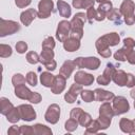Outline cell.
Returning <instances> with one entry per match:
<instances>
[{
    "label": "cell",
    "mask_w": 135,
    "mask_h": 135,
    "mask_svg": "<svg viewBox=\"0 0 135 135\" xmlns=\"http://www.w3.org/2000/svg\"><path fill=\"white\" fill-rule=\"evenodd\" d=\"M86 14L84 13H77L72 18L71 22V33L70 37H74L77 39H81L83 37V25L86 21Z\"/></svg>",
    "instance_id": "obj_1"
},
{
    "label": "cell",
    "mask_w": 135,
    "mask_h": 135,
    "mask_svg": "<svg viewBox=\"0 0 135 135\" xmlns=\"http://www.w3.org/2000/svg\"><path fill=\"white\" fill-rule=\"evenodd\" d=\"M135 4L132 0H123L120 7H119V12L120 14L123 16L124 22L128 25H133L135 23Z\"/></svg>",
    "instance_id": "obj_2"
},
{
    "label": "cell",
    "mask_w": 135,
    "mask_h": 135,
    "mask_svg": "<svg viewBox=\"0 0 135 135\" xmlns=\"http://www.w3.org/2000/svg\"><path fill=\"white\" fill-rule=\"evenodd\" d=\"M20 30V24L13 20L0 19V37H5L7 35L15 34Z\"/></svg>",
    "instance_id": "obj_3"
},
{
    "label": "cell",
    "mask_w": 135,
    "mask_h": 135,
    "mask_svg": "<svg viewBox=\"0 0 135 135\" xmlns=\"http://www.w3.org/2000/svg\"><path fill=\"white\" fill-rule=\"evenodd\" d=\"M74 62L79 69L84 68L89 70H97L100 65V60L97 57H78Z\"/></svg>",
    "instance_id": "obj_4"
},
{
    "label": "cell",
    "mask_w": 135,
    "mask_h": 135,
    "mask_svg": "<svg viewBox=\"0 0 135 135\" xmlns=\"http://www.w3.org/2000/svg\"><path fill=\"white\" fill-rule=\"evenodd\" d=\"M113 110L115 115H121L130 110V104L123 96H115L113 98Z\"/></svg>",
    "instance_id": "obj_5"
},
{
    "label": "cell",
    "mask_w": 135,
    "mask_h": 135,
    "mask_svg": "<svg viewBox=\"0 0 135 135\" xmlns=\"http://www.w3.org/2000/svg\"><path fill=\"white\" fill-rule=\"evenodd\" d=\"M71 33V22L68 20H61L58 23V27L56 31V38L60 42H64L69 37Z\"/></svg>",
    "instance_id": "obj_6"
},
{
    "label": "cell",
    "mask_w": 135,
    "mask_h": 135,
    "mask_svg": "<svg viewBox=\"0 0 135 135\" xmlns=\"http://www.w3.org/2000/svg\"><path fill=\"white\" fill-rule=\"evenodd\" d=\"M54 8V2L52 0H40L38 3V17L40 19L49 18L53 12Z\"/></svg>",
    "instance_id": "obj_7"
},
{
    "label": "cell",
    "mask_w": 135,
    "mask_h": 135,
    "mask_svg": "<svg viewBox=\"0 0 135 135\" xmlns=\"http://www.w3.org/2000/svg\"><path fill=\"white\" fill-rule=\"evenodd\" d=\"M60 117V107L56 103H52L51 105H49L45 115H44V119L52 124H55L58 122Z\"/></svg>",
    "instance_id": "obj_8"
},
{
    "label": "cell",
    "mask_w": 135,
    "mask_h": 135,
    "mask_svg": "<svg viewBox=\"0 0 135 135\" xmlns=\"http://www.w3.org/2000/svg\"><path fill=\"white\" fill-rule=\"evenodd\" d=\"M115 70H116V66L113 63H108L107 64V68L103 71V73L100 76H98V78H97L98 84L108 85L111 82V80H112V76H113Z\"/></svg>",
    "instance_id": "obj_9"
},
{
    "label": "cell",
    "mask_w": 135,
    "mask_h": 135,
    "mask_svg": "<svg viewBox=\"0 0 135 135\" xmlns=\"http://www.w3.org/2000/svg\"><path fill=\"white\" fill-rule=\"evenodd\" d=\"M19 113H20V117L22 120L25 121H32L36 118V112L34 110V108L31 104H20L18 107Z\"/></svg>",
    "instance_id": "obj_10"
},
{
    "label": "cell",
    "mask_w": 135,
    "mask_h": 135,
    "mask_svg": "<svg viewBox=\"0 0 135 135\" xmlns=\"http://www.w3.org/2000/svg\"><path fill=\"white\" fill-rule=\"evenodd\" d=\"M95 46L97 49V52L98 54L103 57V58H109L111 55H112V52L110 50V45L108 44V42L103 39V37H99L95 43Z\"/></svg>",
    "instance_id": "obj_11"
},
{
    "label": "cell",
    "mask_w": 135,
    "mask_h": 135,
    "mask_svg": "<svg viewBox=\"0 0 135 135\" xmlns=\"http://www.w3.org/2000/svg\"><path fill=\"white\" fill-rule=\"evenodd\" d=\"M82 90H83V89H82V85L75 82L74 84L71 85V88L69 89V91L65 93V95H64V100H65L66 102H69V103L75 102L76 99H77L78 94H80Z\"/></svg>",
    "instance_id": "obj_12"
},
{
    "label": "cell",
    "mask_w": 135,
    "mask_h": 135,
    "mask_svg": "<svg viewBox=\"0 0 135 135\" xmlns=\"http://www.w3.org/2000/svg\"><path fill=\"white\" fill-rule=\"evenodd\" d=\"M74 80L76 83L81 85H91L94 82V76L83 71H78L74 76Z\"/></svg>",
    "instance_id": "obj_13"
},
{
    "label": "cell",
    "mask_w": 135,
    "mask_h": 135,
    "mask_svg": "<svg viewBox=\"0 0 135 135\" xmlns=\"http://www.w3.org/2000/svg\"><path fill=\"white\" fill-rule=\"evenodd\" d=\"M113 8L112 2L111 1H104L102 3H99V6L97 8V14H96V21H102L107 17L108 13Z\"/></svg>",
    "instance_id": "obj_14"
},
{
    "label": "cell",
    "mask_w": 135,
    "mask_h": 135,
    "mask_svg": "<svg viewBox=\"0 0 135 135\" xmlns=\"http://www.w3.org/2000/svg\"><path fill=\"white\" fill-rule=\"evenodd\" d=\"M65 84H66V78L63 75L59 74V75L55 76L54 83H53V85L51 88L52 93L53 94H60L65 89Z\"/></svg>",
    "instance_id": "obj_15"
},
{
    "label": "cell",
    "mask_w": 135,
    "mask_h": 135,
    "mask_svg": "<svg viewBox=\"0 0 135 135\" xmlns=\"http://www.w3.org/2000/svg\"><path fill=\"white\" fill-rule=\"evenodd\" d=\"M36 17H38L37 11L34 9V8H27L24 12L21 13V15H20V21H21V23L23 25L28 26Z\"/></svg>",
    "instance_id": "obj_16"
},
{
    "label": "cell",
    "mask_w": 135,
    "mask_h": 135,
    "mask_svg": "<svg viewBox=\"0 0 135 135\" xmlns=\"http://www.w3.org/2000/svg\"><path fill=\"white\" fill-rule=\"evenodd\" d=\"M94 93H95V100L96 101H111L115 97L114 93H112L110 91L99 89V88L96 89L94 91Z\"/></svg>",
    "instance_id": "obj_17"
},
{
    "label": "cell",
    "mask_w": 135,
    "mask_h": 135,
    "mask_svg": "<svg viewBox=\"0 0 135 135\" xmlns=\"http://www.w3.org/2000/svg\"><path fill=\"white\" fill-rule=\"evenodd\" d=\"M75 69H76V64L74 60H66L63 62V64L60 68V74L63 75L66 79H69Z\"/></svg>",
    "instance_id": "obj_18"
},
{
    "label": "cell",
    "mask_w": 135,
    "mask_h": 135,
    "mask_svg": "<svg viewBox=\"0 0 135 135\" xmlns=\"http://www.w3.org/2000/svg\"><path fill=\"white\" fill-rule=\"evenodd\" d=\"M31 94H32V91L25 85V83L15 86V95H16L18 98H20V99L28 100Z\"/></svg>",
    "instance_id": "obj_19"
},
{
    "label": "cell",
    "mask_w": 135,
    "mask_h": 135,
    "mask_svg": "<svg viewBox=\"0 0 135 135\" xmlns=\"http://www.w3.org/2000/svg\"><path fill=\"white\" fill-rule=\"evenodd\" d=\"M63 47L68 52H74L77 51L80 47V40L74 37H69L64 42H63Z\"/></svg>",
    "instance_id": "obj_20"
},
{
    "label": "cell",
    "mask_w": 135,
    "mask_h": 135,
    "mask_svg": "<svg viewBox=\"0 0 135 135\" xmlns=\"http://www.w3.org/2000/svg\"><path fill=\"white\" fill-rule=\"evenodd\" d=\"M57 8H58V12L60 14L61 17H64V18H69L71 17L72 15V8L71 6L63 0H58L57 1Z\"/></svg>",
    "instance_id": "obj_21"
},
{
    "label": "cell",
    "mask_w": 135,
    "mask_h": 135,
    "mask_svg": "<svg viewBox=\"0 0 135 135\" xmlns=\"http://www.w3.org/2000/svg\"><path fill=\"white\" fill-rule=\"evenodd\" d=\"M112 80L119 86H124L126 82H127V73L122 70H115L113 76H112Z\"/></svg>",
    "instance_id": "obj_22"
},
{
    "label": "cell",
    "mask_w": 135,
    "mask_h": 135,
    "mask_svg": "<svg viewBox=\"0 0 135 135\" xmlns=\"http://www.w3.org/2000/svg\"><path fill=\"white\" fill-rule=\"evenodd\" d=\"M99 115L112 119L113 116L115 115V114H114V110H113L112 104H111L110 102H108V101L103 102V103L100 105V108H99Z\"/></svg>",
    "instance_id": "obj_23"
},
{
    "label": "cell",
    "mask_w": 135,
    "mask_h": 135,
    "mask_svg": "<svg viewBox=\"0 0 135 135\" xmlns=\"http://www.w3.org/2000/svg\"><path fill=\"white\" fill-rule=\"evenodd\" d=\"M55 80V76L50 72H42L40 75V81L41 84L46 88H52Z\"/></svg>",
    "instance_id": "obj_24"
},
{
    "label": "cell",
    "mask_w": 135,
    "mask_h": 135,
    "mask_svg": "<svg viewBox=\"0 0 135 135\" xmlns=\"http://www.w3.org/2000/svg\"><path fill=\"white\" fill-rule=\"evenodd\" d=\"M119 128L123 133H131L134 130L133 120H130L128 118H121L119 121Z\"/></svg>",
    "instance_id": "obj_25"
},
{
    "label": "cell",
    "mask_w": 135,
    "mask_h": 135,
    "mask_svg": "<svg viewBox=\"0 0 135 135\" xmlns=\"http://www.w3.org/2000/svg\"><path fill=\"white\" fill-rule=\"evenodd\" d=\"M102 37H103V39L108 42V44H109L110 46H115V45H117V44L120 42V37H119V35H118L117 33H115V32L105 34V35H103Z\"/></svg>",
    "instance_id": "obj_26"
},
{
    "label": "cell",
    "mask_w": 135,
    "mask_h": 135,
    "mask_svg": "<svg viewBox=\"0 0 135 135\" xmlns=\"http://www.w3.org/2000/svg\"><path fill=\"white\" fill-rule=\"evenodd\" d=\"M132 50H133V49H129V47H127V46H123V47L119 49V50L116 51V53L114 54L115 60H117V61H126L128 54H129Z\"/></svg>",
    "instance_id": "obj_27"
},
{
    "label": "cell",
    "mask_w": 135,
    "mask_h": 135,
    "mask_svg": "<svg viewBox=\"0 0 135 135\" xmlns=\"http://www.w3.org/2000/svg\"><path fill=\"white\" fill-rule=\"evenodd\" d=\"M34 128V134L36 135H51L52 134V130L41 123H36L33 126Z\"/></svg>",
    "instance_id": "obj_28"
},
{
    "label": "cell",
    "mask_w": 135,
    "mask_h": 135,
    "mask_svg": "<svg viewBox=\"0 0 135 135\" xmlns=\"http://www.w3.org/2000/svg\"><path fill=\"white\" fill-rule=\"evenodd\" d=\"M0 104H1V110H0V112H1V114L2 115H7V113L14 108V105H13V103L7 99V98H5V97H1L0 98Z\"/></svg>",
    "instance_id": "obj_29"
},
{
    "label": "cell",
    "mask_w": 135,
    "mask_h": 135,
    "mask_svg": "<svg viewBox=\"0 0 135 135\" xmlns=\"http://www.w3.org/2000/svg\"><path fill=\"white\" fill-rule=\"evenodd\" d=\"M39 57H40V62L42 64H44L45 62L54 59V52L51 49H43L42 47V51H41V54L39 55Z\"/></svg>",
    "instance_id": "obj_30"
},
{
    "label": "cell",
    "mask_w": 135,
    "mask_h": 135,
    "mask_svg": "<svg viewBox=\"0 0 135 135\" xmlns=\"http://www.w3.org/2000/svg\"><path fill=\"white\" fill-rule=\"evenodd\" d=\"M6 119L7 121L12 122V123H16L19 121V119H21L20 117V113H19V110H18V107L17 108H13L6 115Z\"/></svg>",
    "instance_id": "obj_31"
},
{
    "label": "cell",
    "mask_w": 135,
    "mask_h": 135,
    "mask_svg": "<svg viewBox=\"0 0 135 135\" xmlns=\"http://www.w3.org/2000/svg\"><path fill=\"white\" fill-rule=\"evenodd\" d=\"M121 14H120V12H119V9L118 8H115V7H113L109 13H108V15H107V18L109 19V20H111V21H113V22H116V23H120L121 22Z\"/></svg>",
    "instance_id": "obj_32"
},
{
    "label": "cell",
    "mask_w": 135,
    "mask_h": 135,
    "mask_svg": "<svg viewBox=\"0 0 135 135\" xmlns=\"http://www.w3.org/2000/svg\"><path fill=\"white\" fill-rule=\"evenodd\" d=\"M98 131H100V124L98 122V120H92L90 122V124L85 128V134H96Z\"/></svg>",
    "instance_id": "obj_33"
},
{
    "label": "cell",
    "mask_w": 135,
    "mask_h": 135,
    "mask_svg": "<svg viewBox=\"0 0 135 135\" xmlns=\"http://www.w3.org/2000/svg\"><path fill=\"white\" fill-rule=\"evenodd\" d=\"M81 99L85 102H92L95 100V93L91 90H82L80 93Z\"/></svg>",
    "instance_id": "obj_34"
},
{
    "label": "cell",
    "mask_w": 135,
    "mask_h": 135,
    "mask_svg": "<svg viewBox=\"0 0 135 135\" xmlns=\"http://www.w3.org/2000/svg\"><path fill=\"white\" fill-rule=\"evenodd\" d=\"M91 121H92V117H91V115H90L89 113L84 112V111L81 113L80 117L78 118V123H79L80 126H82V127H85V128L90 124Z\"/></svg>",
    "instance_id": "obj_35"
},
{
    "label": "cell",
    "mask_w": 135,
    "mask_h": 135,
    "mask_svg": "<svg viewBox=\"0 0 135 135\" xmlns=\"http://www.w3.org/2000/svg\"><path fill=\"white\" fill-rule=\"evenodd\" d=\"M25 81H26V78L20 73H17L12 77V83H13L14 86L23 84V83H25Z\"/></svg>",
    "instance_id": "obj_36"
},
{
    "label": "cell",
    "mask_w": 135,
    "mask_h": 135,
    "mask_svg": "<svg viewBox=\"0 0 135 135\" xmlns=\"http://www.w3.org/2000/svg\"><path fill=\"white\" fill-rule=\"evenodd\" d=\"M13 51H12V47L11 45H7V44H0V57L1 58H6V57H9L12 55Z\"/></svg>",
    "instance_id": "obj_37"
},
{
    "label": "cell",
    "mask_w": 135,
    "mask_h": 135,
    "mask_svg": "<svg viewBox=\"0 0 135 135\" xmlns=\"http://www.w3.org/2000/svg\"><path fill=\"white\" fill-rule=\"evenodd\" d=\"M78 124H79V123H78V121H77L76 119L70 118V119H68V120L65 121L64 128H65V130H66L68 132H73V131H75V130L77 129Z\"/></svg>",
    "instance_id": "obj_38"
},
{
    "label": "cell",
    "mask_w": 135,
    "mask_h": 135,
    "mask_svg": "<svg viewBox=\"0 0 135 135\" xmlns=\"http://www.w3.org/2000/svg\"><path fill=\"white\" fill-rule=\"evenodd\" d=\"M26 60L31 64H36V63L40 62V57L36 52H28L26 54Z\"/></svg>",
    "instance_id": "obj_39"
},
{
    "label": "cell",
    "mask_w": 135,
    "mask_h": 135,
    "mask_svg": "<svg viewBox=\"0 0 135 135\" xmlns=\"http://www.w3.org/2000/svg\"><path fill=\"white\" fill-rule=\"evenodd\" d=\"M25 78H26V82H27L30 85H32V86H36V85H37L38 79H37L36 73H34V72H28V73L26 74Z\"/></svg>",
    "instance_id": "obj_40"
},
{
    "label": "cell",
    "mask_w": 135,
    "mask_h": 135,
    "mask_svg": "<svg viewBox=\"0 0 135 135\" xmlns=\"http://www.w3.org/2000/svg\"><path fill=\"white\" fill-rule=\"evenodd\" d=\"M96 14H97V9L94 8V6H91L86 9V19L89 21V23H93V21L96 19Z\"/></svg>",
    "instance_id": "obj_41"
},
{
    "label": "cell",
    "mask_w": 135,
    "mask_h": 135,
    "mask_svg": "<svg viewBox=\"0 0 135 135\" xmlns=\"http://www.w3.org/2000/svg\"><path fill=\"white\" fill-rule=\"evenodd\" d=\"M97 120H98V122H99V124H100V130H105V129H108V128L110 127L112 119L99 115V117H98Z\"/></svg>",
    "instance_id": "obj_42"
},
{
    "label": "cell",
    "mask_w": 135,
    "mask_h": 135,
    "mask_svg": "<svg viewBox=\"0 0 135 135\" xmlns=\"http://www.w3.org/2000/svg\"><path fill=\"white\" fill-rule=\"evenodd\" d=\"M42 47L43 49H51V50H53L55 47V40H54V38L51 37V36L46 37L43 40V42H42Z\"/></svg>",
    "instance_id": "obj_43"
},
{
    "label": "cell",
    "mask_w": 135,
    "mask_h": 135,
    "mask_svg": "<svg viewBox=\"0 0 135 135\" xmlns=\"http://www.w3.org/2000/svg\"><path fill=\"white\" fill-rule=\"evenodd\" d=\"M15 47H16L17 53H19V54H23V53H25L27 51V44L24 41H18L16 43Z\"/></svg>",
    "instance_id": "obj_44"
},
{
    "label": "cell",
    "mask_w": 135,
    "mask_h": 135,
    "mask_svg": "<svg viewBox=\"0 0 135 135\" xmlns=\"http://www.w3.org/2000/svg\"><path fill=\"white\" fill-rule=\"evenodd\" d=\"M41 99H42V97H41V95H40L39 93H37V92H32V94H31V96H30V98H28V101H30L31 103L37 104V103H39V102L41 101Z\"/></svg>",
    "instance_id": "obj_45"
},
{
    "label": "cell",
    "mask_w": 135,
    "mask_h": 135,
    "mask_svg": "<svg viewBox=\"0 0 135 135\" xmlns=\"http://www.w3.org/2000/svg\"><path fill=\"white\" fill-rule=\"evenodd\" d=\"M20 134H22V135H32V134H34L33 126H20Z\"/></svg>",
    "instance_id": "obj_46"
},
{
    "label": "cell",
    "mask_w": 135,
    "mask_h": 135,
    "mask_svg": "<svg viewBox=\"0 0 135 135\" xmlns=\"http://www.w3.org/2000/svg\"><path fill=\"white\" fill-rule=\"evenodd\" d=\"M82 112H83V110H82L81 108H74V109H72L70 116H71V118L76 119V120L78 121V118L80 117V115H81Z\"/></svg>",
    "instance_id": "obj_47"
},
{
    "label": "cell",
    "mask_w": 135,
    "mask_h": 135,
    "mask_svg": "<svg viewBox=\"0 0 135 135\" xmlns=\"http://www.w3.org/2000/svg\"><path fill=\"white\" fill-rule=\"evenodd\" d=\"M126 86H128V88H133V86H135V77H134V75L131 74V73H128V74H127Z\"/></svg>",
    "instance_id": "obj_48"
},
{
    "label": "cell",
    "mask_w": 135,
    "mask_h": 135,
    "mask_svg": "<svg viewBox=\"0 0 135 135\" xmlns=\"http://www.w3.org/2000/svg\"><path fill=\"white\" fill-rule=\"evenodd\" d=\"M43 65L45 66V69H46L47 71H51V72L54 71V70H56V68H57V63H56V61H55L54 59H52V60L45 62Z\"/></svg>",
    "instance_id": "obj_49"
},
{
    "label": "cell",
    "mask_w": 135,
    "mask_h": 135,
    "mask_svg": "<svg viewBox=\"0 0 135 135\" xmlns=\"http://www.w3.org/2000/svg\"><path fill=\"white\" fill-rule=\"evenodd\" d=\"M123 43H124V46L129 47V49H134L135 46V40L131 37H128V38H124L123 39Z\"/></svg>",
    "instance_id": "obj_50"
},
{
    "label": "cell",
    "mask_w": 135,
    "mask_h": 135,
    "mask_svg": "<svg viewBox=\"0 0 135 135\" xmlns=\"http://www.w3.org/2000/svg\"><path fill=\"white\" fill-rule=\"evenodd\" d=\"M32 2V0H15V4L19 7V8H23L27 5H30Z\"/></svg>",
    "instance_id": "obj_51"
},
{
    "label": "cell",
    "mask_w": 135,
    "mask_h": 135,
    "mask_svg": "<svg viewBox=\"0 0 135 135\" xmlns=\"http://www.w3.org/2000/svg\"><path fill=\"white\" fill-rule=\"evenodd\" d=\"M7 134L8 135H17V134H20V127H17V126L9 127V129L7 130Z\"/></svg>",
    "instance_id": "obj_52"
},
{
    "label": "cell",
    "mask_w": 135,
    "mask_h": 135,
    "mask_svg": "<svg viewBox=\"0 0 135 135\" xmlns=\"http://www.w3.org/2000/svg\"><path fill=\"white\" fill-rule=\"evenodd\" d=\"M127 60H128L129 63H131V64H135V51H134V50H132V51L128 54V56H127Z\"/></svg>",
    "instance_id": "obj_53"
},
{
    "label": "cell",
    "mask_w": 135,
    "mask_h": 135,
    "mask_svg": "<svg viewBox=\"0 0 135 135\" xmlns=\"http://www.w3.org/2000/svg\"><path fill=\"white\" fill-rule=\"evenodd\" d=\"M96 1L95 0H83V4H82V8H85L88 9L89 7L91 6H94V3Z\"/></svg>",
    "instance_id": "obj_54"
},
{
    "label": "cell",
    "mask_w": 135,
    "mask_h": 135,
    "mask_svg": "<svg viewBox=\"0 0 135 135\" xmlns=\"http://www.w3.org/2000/svg\"><path fill=\"white\" fill-rule=\"evenodd\" d=\"M72 4H73V6H74L75 8H82L83 0H73Z\"/></svg>",
    "instance_id": "obj_55"
},
{
    "label": "cell",
    "mask_w": 135,
    "mask_h": 135,
    "mask_svg": "<svg viewBox=\"0 0 135 135\" xmlns=\"http://www.w3.org/2000/svg\"><path fill=\"white\" fill-rule=\"evenodd\" d=\"M130 95H131V97H132L133 99H135V86H133V89L131 90V92H130Z\"/></svg>",
    "instance_id": "obj_56"
},
{
    "label": "cell",
    "mask_w": 135,
    "mask_h": 135,
    "mask_svg": "<svg viewBox=\"0 0 135 135\" xmlns=\"http://www.w3.org/2000/svg\"><path fill=\"white\" fill-rule=\"evenodd\" d=\"M96 2H98V3H102V2H104V1H108V0H95Z\"/></svg>",
    "instance_id": "obj_57"
},
{
    "label": "cell",
    "mask_w": 135,
    "mask_h": 135,
    "mask_svg": "<svg viewBox=\"0 0 135 135\" xmlns=\"http://www.w3.org/2000/svg\"><path fill=\"white\" fill-rule=\"evenodd\" d=\"M130 134H131V135H134V134H135V129H134V130H133V131H132Z\"/></svg>",
    "instance_id": "obj_58"
},
{
    "label": "cell",
    "mask_w": 135,
    "mask_h": 135,
    "mask_svg": "<svg viewBox=\"0 0 135 135\" xmlns=\"http://www.w3.org/2000/svg\"><path fill=\"white\" fill-rule=\"evenodd\" d=\"M133 124H134V129H135V119L133 120Z\"/></svg>",
    "instance_id": "obj_59"
},
{
    "label": "cell",
    "mask_w": 135,
    "mask_h": 135,
    "mask_svg": "<svg viewBox=\"0 0 135 135\" xmlns=\"http://www.w3.org/2000/svg\"><path fill=\"white\" fill-rule=\"evenodd\" d=\"M134 109H135V101H134Z\"/></svg>",
    "instance_id": "obj_60"
}]
</instances>
